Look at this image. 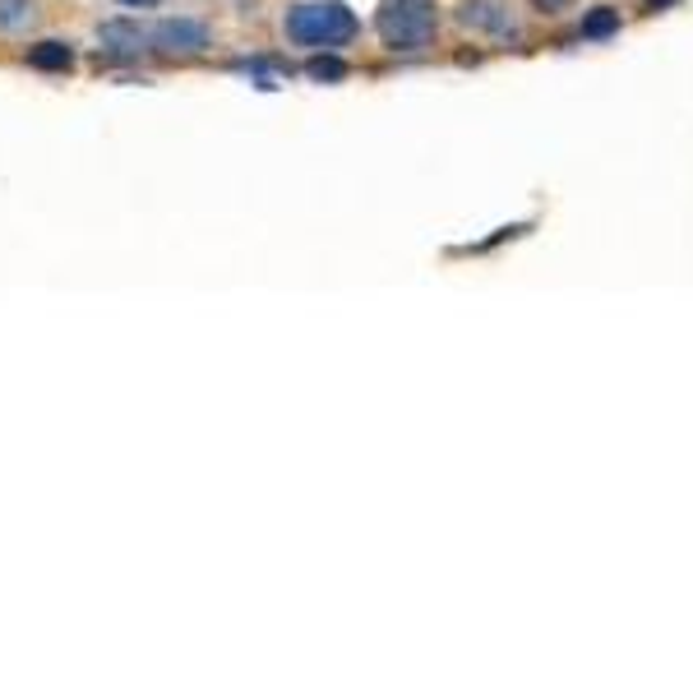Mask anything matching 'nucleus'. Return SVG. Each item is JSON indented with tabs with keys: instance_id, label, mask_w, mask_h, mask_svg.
<instances>
[{
	"instance_id": "1",
	"label": "nucleus",
	"mask_w": 693,
	"mask_h": 693,
	"mask_svg": "<svg viewBox=\"0 0 693 693\" xmlns=\"http://www.w3.org/2000/svg\"><path fill=\"white\" fill-rule=\"evenodd\" d=\"M287 42L311 47V51H342L346 42H356V14L342 5V0H301V5L287 10L282 19Z\"/></svg>"
},
{
	"instance_id": "2",
	"label": "nucleus",
	"mask_w": 693,
	"mask_h": 693,
	"mask_svg": "<svg viewBox=\"0 0 693 693\" xmlns=\"http://www.w3.org/2000/svg\"><path fill=\"white\" fill-rule=\"evenodd\" d=\"M435 28H439V14L430 0H389V5L379 10V37H384V47H393V51L430 47Z\"/></svg>"
},
{
	"instance_id": "3",
	"label": "nucleus",
	"mask_w": 693,
	"mask_h": 693,
	"mask_svg": "<svg viewBox=\"0 0 693 693\" xmlns=\"http://www.w3.org/2000/svg\"><path fill=\"white\" fill-rule=\"evenodd\" d=\"M458 19H462V28L486 33L495 42H513L518 37V19H513L509 0H467V5L458 10Z\"/></svg>"
},
{
	"instance_id": "4",
	"label": "nucleus",
	"mask_w": 693,
	"mask_h": 693,
	"mask_svg": "<svg viewBox=\"0 0 693 693\" xmlns=\"http://www.w3.org/2000/svg\"><path fill=\"white\" fill-rule=\"evenodd\" d=\"M148 42L158 47V51H167V56H190V51H204L208 47V28L204 24H195V19H162L158 28L148 33Z\"/></svg>"
},
{
	"instance_id": "5",
	"label": "nucleus",
	"mask_w": 693,
	"mask_h": 693,
	"mask_svg": "<svg viewBox=\"0 0 693 693\" xmlns=\"http://www.w3.org/2000/svg\"><path fill=\"white\" fill-rule=\"evenodd\" d=\"M139 42H148V33L139 24H125V19H115V24L102 28V47L115 51V56H134Z\"/></svg>"
},
{
	"instance_id": "6",
	"label": "nucleus",
	"mask_w": 693,
	"mask_h": 693,
	"mask_svg": "<svg viewBox=\"0 0 693 693\" xmlns=\"http://www.w3.org/2000/svg\"><path fill=\"white\" fill-rule=\"evenodd\" d=\"M33 19H37L33 0H0V33H19V28H28Z\"/></svg>"
},
{
	"instance_id": "7",
	"label": "nucleus",
	"mask_w": 693,
	"mask_h": 693,
	"mask_svg": "<svg viewBox=\"0 0 693 693\" xmlns=\"http://www.w3.org/2000/svg\"><path fill=\"white\" fill-rule=\"evenodd\" d=\"M28 61L37 70H70V47L65 42H42V47L28 51Z\"/></svg>"
},
{
	"instance_id": "8",
	"label": "nucleus",
	"mask_w": 693,
	"mask_h": 693,
	"mask_svg": "<svg viewBox=\"0 0 693 693\" xmlns=\"http://www.w3.org/2000/svg\"><path fill=\"white\" fill-rule=\"evenodd\" d=\"M620 28V10H596L583 19V37H610Z\"/></svg>"
},
{
	"instance_id": "9",
	"label": "nucleus",
	"mask_w": 693,
	"mask_h": 693,
	"mask_svg": "<svg viewBox=\"0 0 693 693\" xmlns=\"http://www.w3.org/2000/svg\"><path fill=\"white\" fill-rule=\"evenodd\" d=\"M315 80H342V61H311Z\"/></svg>"
},
{
	"instance_id": "10",
	"label": "nucleus",
	"mask_w": 693,
	"mask_h": 693,
	"mask_svg": "<svg viewBox=\"0 0 693 693\" xmlns=\"http://www.w3.org/2000/svg\"><path fill=\"white\" fill-rule=\"evenodd\" d=\"M532 5L542 10V14H560V10H569V5H573V0H532Z\"/></svg>"
},
{
	"instance_id": "11",
	"label": "nucleus",
	"mask_w": 693,
	"mask_h": 693,
	"mask_svg": "<svg viewBox=\"0 0 693 693\" xmlns=\"http://www.w3.org/2000/svg\"><path fill=\"white\" fill-rule=\"evenodd\" d=\"M121 5H158V0H121Z\"/></svg>"
},
{
	"instance_id": "12",
	"label": "nucleus",
	"mask_w": 693,
	"mask_h": 693,
	"mask_svg": "<svg viewBox=\"0 0 693 693\" xmlns=\"http://www.w3.org/2000/svg\"><path fill=\"white\" fill-rule=\"evenodd\" d=\"M647 5H666V0H647Z\"/></svg>"
}]
</instances>
